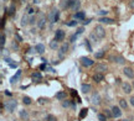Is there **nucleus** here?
<instances>
[{"label":"nucleus","mask_w":134,"mask_h":121,"mask_svg":"<svg viewBox=\"0 0 134 121\" xmlns=\"http://www.w3.org/2000/svg\"><path fill=\"white\" fill-rule=\"evenodd\" d=\"M111 110H112L113 113V117H115V119H119V117H122V114H123V109L120 106H117V105H113L112 107H111Z\"/></svg>","instance_id":"3"},{"label":"nucleus","mask_w":134,"mask_h":121,"mask_svg":"<svg viewBox=\"0 0 134 121\" xmlns=\"http://www.w3.org/2000/svg\"><path fill=\"white\" fill-rule=\"evenodd\" d=\"M65 36H66V34H65L64 30H56V32H55V40L58 41V42H61V41L65 40Z\"/></svg>","instance_id":"8"},{"label":"nucleus","mask_w":134,"mask_h":121,"mask_svg":"<svg viewBox=\"0 0 134 121\" xmlns=\"http://www.w3.org/2000/svg\"><path fill=\"white\" fill-rule=\"evenodd\" d=\"M103 79H104V73H98V72H96V73L93 74V80H94L96 83H101Z\"/></svg>","instance_id":"13"},{"label":"nucleus","mask_w":134,"mask_h":121,"mask_svg":"<svg viewBox=\"0 0 134 121\" xmlns=\"http://www.w3.org/2000/svg\"><path fill=\"white\" fill-rule=\"evenodd\" d=\"M50 47H51L52 50H57V48H58V41H56V40L51 41V42H50Z\"/></svg>","instance_id":"28"},{"label":"nucleus","mask_w":134,"mask_h":121,"mask_svg":"<svg viewBox=\"0 0 134 121\" xmlns=\"http://www.w3.org/2000/svg\"><path fill=\"white\" fill-rule=\"evenodd\" d=\"M123 74L129 79H134V69L132 67H124L123 68Z\"/></svg>","instance_id":"4"},{"label":"nucleus","mask_w":134,"mask_h":121,"mask_svg":"<svg viewBox=\"0 0 134 121\" xmlns=\"http://www.w3.org/2000/svg\"><path fill=\"white\" fill-rule=\"evenodd\" d=\"M16 106H17V101L15 99H9L5 103V109L9 113H13L14 110H16Z\"/></svg>","instance_id":"1"},{"label":"nucleus","mask_w":134,"mask_h":121,"mask_svg":"<svg viewBox=\"0 0 134 121\" xmlns=\"http://www.w3.org/2000/svg\"><path fill=\"white\" fill-rule=\"evenodd\" d=\"M29 20H30V19H29V15H24V17L21 19V25H22V26H25V25L30 24Z\"/></svg>","instance_id":"30"},{"label":"nucleus","mask_w":134,"mask_h":121,"mask_svg":"<svg viewBox=\"0 0 134 121\" xmlns=\"http://www.w3.org/2000/svg\"><path fill=\"white\" fill-rule=\"evenodd\" d=\"M98 14L102 15V16H106V15L108 14V11H107V10H101V11H98Z\"/></svg>","instance_id":"41"},{"label":"nucleus","mask_w":134,"mask_h":121,"mask_svg":"<svg viewBox=\"0 0 134 121\" xmlns=\"http://www.w3.org/2000/svg\"><path fill=\"white\" fill-rule=\"evenodd\" d=\"M34 13H35V9H34V7H31V6L26 7V15H29V16H30V15H32Z\"/></svg>","instance_id":"34"},{"label":"nucleus","mask_w":134,"mask_h":121,"mask_svg":"<svg viewBox=\"0 0 134 121\" xmlns=\"http://www.w3.org/2000/svg\"><path fill=\"white\" fill-rule=\"evenodd\" d=\"M91 101H92V104H94V105H99V104L102 103V100H101V96H99L98 93H93V94H92Z\"/></svg>","instance_id":"10"},{"label":"nucleus","mask_w":134,"mask_h":121,"mask_svg":"<svg viewBox=\"0 0 134 121\" xmlns=\"http://www.w3.org/2000/svg\"><path fill=\"white\" fill-rule=\"evenodd\" d=\"M77 24H78V21H76V20H71V21L66 22V25L70 26V27H75V26H77Z\"/></svg>","instance_id":"32"},{"label":"nucleus","mask_w":134,"mask_h":121,"mask_svg":"<svg viewBox=\"0 0 134 121\" xmlns=\"http://www.w3.org/2000/svg\"><path fill=\"white\" fill-rule=\"evenodd\" d=\"M81 90H82L83 94H88V93H91L92 86L90 85V84H82V85H81Z\"/></svg>","instance_id":"18"},{"label":"nucleus","mask_w":134,"mask_h":121,"mask_svg":"<svg viewBox=\"0 0 134 121\" xmlns=\"http://www.w3.org/2000/svg\"><path fill=\"white\" fill-rule=\"evenodd\" d=\"M39 103H40V104H45V99H43V98H40V99H39Z\"/></svg>","instance_id":"47"},{"label":"nucleus","mask_w":134,"mask_h":121,"mask_svg":"<svg viewBox=\"0 0 134 121\" xmlns=\"http://www.w3.org/2000/svg\"><path fill=\"white\" fill-rule=\"evenodd\" d=\"M67 51H68V45H67V43H64V45L60 47V52H58V56H60V58L64 57Z\"/></svg>","instance_id":"14"},{"label":"nucleus","mask_w":134,"mask_h":121,"mask_svg":"<svg viewBox=\"0 0 134 121\" xmlns=\"http://www.w3.org/2000/svg\"><path fill=\"white\" fill-rule=\"evenodd\" d=\"M58 19H60V11H58L57 9H53V10L51 11V14H50V21L57 22Z\"/></svg>","instance_id":"6"},{"label":"nucleus","mask_w":134,"mask_h":121,"mask_svg":"<svg viewBox=\"0 0 134 121\" xmlns=\"http://www.w3.org/2000/svg\"><path fill=\"white\" fill-rule=\"evenodd\" d=\"M15 36H16V38H17V40H19V42H21V41H22L21 36H20V35H17V34H16V35H15Z\"/></svg>","instance_id":"46"},{"label":"nucleus","mask_w":134,"mask_h":121,"mask_svg":"<svg viewBox=\"0 0 134 121\" xmlns=\"http://www.w3.org/2000/svg\"><path fill=\"white\" fill-rule=\"evenodd\" d=\"M75 20H86V13L85 11L75 13Z\"/></svg>","instance_id":"16"},{"label":"nucleus","mask_w":134,"mask_h":121,"mask_svg":"<svg viewBox=\"0 0 134 121\" xmlns=\"http://www.w3.org/2000/svg\"><path fill=\"white\" fill-rule=\"evenodd\" d=\"M40 68H41V69H45V68H46V65H45V64H41V65H40Z\"/></svg>","instance_id":"48"},{"label":"nucleus","mask_w":134,"mask_h":121,"mask_svg":"<svg viewBox=\"0 0 134 121\" xmlns=\"http://www.w3.org/2000/svg\"><path fill=\"white\" fill-rule=\"evenodd\" d=\"M90 38H91V40H92V42H97V41H98V40H99V38H98V36L96 35L94 32H92L91 35H90Z\"/></svg>","instance_id":"33"},{"label":"nucleus","mask_w":134,"mask_h":121,"mask_svg":"<svg viewBox=\"0 0 134 121\" xmlns=\"http://www.w3.org/2000/svg\"><path fill=\"white\" fill-rule=\"evenodd\" d=\"M98 120L99 121H107V120H108V117H107L103 113H99V114H98Z\"/></svg>","instance_id":"35"},{"label":"nucleus","mask_w":134,"mask_h":121,"mask_svg":"<svg viewBox=\"0 0 134 121\" xmlns=\"http://www.w3.org/2000/svg\"><path fill=\"white\" fill-rule=\"evenodd\" d=\"M132 86H133V89H134V80L132 82Z\"/></svg>","instance_id":"50"},{"label":"nucleus","mask_w":134,"mask_h":121,"mask_svg":"<svg viewBox=\"0 0 134 121\" xmlns=\"http://www.w3.org/2000/svg\"><path fill=\"white\" fill-rule=\"evenodd\" d=\"M85 45H86V47H87V48H88V51H90V52H91V51H92V48H91V45H90V42H88V40H86Z\"/></svg>","instance_id":"40"},{"label":"nucleus","mask_w":134,"mask_h":121,"mask_svg":"<svg viewBox=\"0 0 134 121\" xmlns=\"http://www.w3.org/2000/svg\"><path fill=\"white\" fill-rule=\"evenodd\" d=\"M79 7H81V1L79 0H75L73 4H72V6H71V10L75 11V13H77L78 10H79Z\"/></svg>","instance_id":"17"},{"label":"nucleus","mask_w":134,"mask_h":121,"mask_svg":"<svg viewBox=\"0 0 134 121\" xmlns=\"http://www.w3.org/2000/svg\"><path fill=\"white\" fill-rule=\"evenodd\" d=\"M73 1H75V0H66V4H64V7L65 9H71Z\"/></svg>","instance_id":"31"},{"label":"nucleus","mask_w":134,"mask_h":121,"mask_svg":"<svg viewBox=\"0 0 134 121\" xmlns=\"http://www.w3.org/2000/svg\"><path fill=\"white\" fill-rule=\"evenodd\" d=\"M119 106L123 109V110H128V107H129V105H128V101L124 98H119Z\"/></svg>","instance_id":"15"},{"label":"nucleus","mask_w":134,"mask_h":121,"mask_svg":"<svg viewBox=\"0 0 134 121\" xmlns=\"http://www.w3.org/2000/svg\"><path fill=\"white\" fill-rule=\"evenodd\" d=\"M82 32H83V27H81V29H78L77 30V34H76V35H81V34H82Z\"/></svg>","instance_id":"44"},{"label":"nucleus","mask_w":134,"mask_h":121,"mask_svg":"<svg viewBox=\"0 0 134 121\" xmlns=\"http://www.w3.org/2000/svg\"><path fill=\"white\" fill-rule=\"evenodd\" d=\"M109 61H111V62H114V63H117V64L126 63V59L122 57V56H111V57H109Z\"/></svg>","instance_id":"7"},{"label":"nucleus","mask_w":134,"mask_h":121,"mask_svg":"<svg viewBox=\"0 0 134 121\" xmlns=\"http://www.w3.org/2000/svg\"><path fill=\"white\" fill-rule=\"evenodd\" d=\"M22 103L25 104V105H31L32 104V100H31V98L30 96H22Z\"/></svg>","instance_id":"25"},{"label":"nucleus","mask_w":134,"mask_h":121,"mask_svg":"<svg viewBox=\"0 0 134 121\" xmlns=\"http://www.w3.org/2000/svg\"><path fill=\"white\" fill-rule=\"evenodd\" d=\"M56 99L57 100H61V101L65 100V99H66V92H62V90H61V92L56 93Z\"/></svg>","instance_id":"22"},{"label":"nucleus","mask_w":134,"mask_h":121,"mask_svg":"<svg viewBox=\"0 0 134 121\" xmlns=\"http://www.w3.org/2000/svg\"><path fill=\"white\" fill-rule=\"evenodd\" d=\"M14 10H15V6H14V5H11V6H10V9H9V15H13V14H14Z\"/></svg>","instance_id":"39"},{"label":"nucleus","mask_w":134,"mask_h":121,"mask_svg":"<svg viewBox=\"0 0 134 121\" xmlns=\"http://www.w3.org/2000/svg\"><path fill=\"white\" fill-rule=\"evenodd\" d=\"M122 90H123V93H126V94H130L132 90H133V86H132V84H129V83H123L122 84Z\"/></svg>","instance_id":"12"},{"label":"nucleus","mask_w":134,"mask_h":121,"mask_svg":"<svg viewBox=\"0 0 134 121\" xmlns=\"http://www.w3.org/2000/svg\"><path fill=\"white\" fill-rule=\"evenodd\" d=\"M77 37H78V36L76 35V34H75V35H72V36H71V38H70V42H75V41L77 40Z\"/></svg>","instance_id":"38"},{"label":"nucleus","mask_w":134,"mask_h":121,"mask_svg":"<svg viewBox=\"0 0 134 121\" xmlns=\"http://www.w3.org/2000/svg\"><path fill=\"white\" fill-rule=\"evenodd\" d=\"M62 106L64 107H68L70 106V101H68V100H62Z\"/></svg>","instance_id":"37"},{"label":"nucleus","mask_w":134,"mask_h":121,"mask_svg":"<svg viewBox=\"0 0 134 121\" xmlns=\"http://www.w3.org/2000/svg\"><path fill=\"white\" fill-rule=\"evenodd\" d=\"M45 24H46V19H45V17H41V19L37 21V27H39V29H43V27H45Z\"/></svg>","instance_id":"24"},{"label":"nucleus","mask_w":134,"mask_h":121,"mask_svg":"<svg viewBox=\"0 0 134 121\" xmlns=\"http://www.w3.org/2000/svg\"><path fill=\"white\" fill-rule=\"evenodd\" d=\"M94 34L98 36L99 40H102V38H104L106 37V30H104V27L102 26V25H96L94 26Z\"/></svg>","instance_id":"2"},{"label":"nucleus","mask_w":134,"mask_h":121,"mask_svg":"<svg viewBox=\"0 0 134 121\" xmlns=\"http://www.w3.org/2000/svg\"><path fill=\"white\" fill-rule=\"evenodd\" d=\"M5 41H6V37H5V34H1V37H0V45H1V51H4Z\"/></svg>","instance_id":"27"},{"label":"nucleus","mask_w":134,"mask_h":121,"mask_svg":"<svg viewBox=\"0 0 134 121\" xmlns=\"http://www.w3.org/2000/svg\"><path fill=\"white\" fill-rule=\"evenodd\" d=\"M129 7L130 9H134V0H130L129 1Z\"/></svg>","instance_id":"43"},{"label":"nucleus","mask_w":134,"mask_h":121,"mask_svg":"<svg viewBox=\"0 0 134 121\" xmlns=\"http://www.w3.org/2000/svg\"><path fill=\"white\" fill-rule=\"evenodd\" d=\"M29 121H40V120H29Z\"/></svg>","instance_id":"52"},{"label":"nucleus","mask_w":134,"mask_h":121,"mask_svg":"<svg viewBox=\"0 0 134 121\" xmlns=\"http://www.w3.org/2000/svg\"><path fill=\"white\" fill-rule=\"evenodd\" d=\"M91 21H92L91 19H87V20H83V25H88V24H90Z\"/></svg>","instance_id":"45"},{"label":"nucleus","mask_w":134,"mask_h":121,"mask_svg":"<svg viewBox=\"0 0 134 121\" xmlns=\"http://www.w3.org/2000/svg\"><path fill=\"white\" fill-rule=\"evenodd\" d=\"M129 104H130L132 106H134V95L130 96V99H129Z\"/></svg>","instance_id":"42"},{"label":"nucleus","mask_w":134,"mask_h":121,"mask_svg":"<svg viewBox=\"0 0 134 121\" xmlns=\"http://www.w3.org/2000/svg\"><path fill=\"white\" fill-rule=\"evenodd\" d=\"M31 77H32V79H34V80H41V79H42L41 73H39V72H34Z\"/></svg>","instance_id":"26"},{"label":"nucleus","mask_w":134,"mask_h":121,"mask_svg":"<svg viewBox=\"0 0 134 121\" xmlns=\"http://www.w3.org/2000/svg\"><path fill=\"white\" fill-rule=\"evenodd\" d=\"M81 64L83 65V67H86V68H88V67H92L93 64H94V61H92L91 58L88 57H81Z\"/></svg>","instance_id":"5"},{"label":"nucleus","mask_w":134,"mask_h":121,"mask_svg":"<svg viewBox=\"0 0 134 121\" xmlns=\"http://www.w3.org/2000/svg\"><path fill=\"white\" fill-rule=\"evenodd\" d=\"M120 121H129L128 119H123V120H120Z\"/></svg>","instance_id":"51"},{"label":"nucleus","mask_w":134,"mask_h":121,"mask_svg":"<svg viewBox=\"0 0 134 121\" xmlns=\"http://www.w3.org/2000/svg\"><path fill=\"white\" fill-rule=\"evenodd\" d=\"M104 56H106V51H104V50H99L98 52H96V53H94V57H96V59H102Z\"/></svg>","instance_id":"21"},{"label":"nucleus","mask_w":134,"mask_h":121,"mask_svg":"<svg viewBox=\"0 0 134 121\" xmlns=\"http://www.w3.org/2000/svg\"><path fill=\"white\" fill-rule=\"evenodd\" d=\"M45 120H46V121H57V117H56V116H55V115L49 114V115H46V117H45Z\"/></svg>","instance_id":"29"},{"label":"nucleus","mask_w":134,"mask_h":121,"mask_svg":"<svg viewBox=\"0 0 134 121\" xmlns=\"http://www.w3.org/2000/svg\"><path fill=\"white\" fill-rule=\"evenodd\" d=\"M98 21L101 22V24H106V25H113V24H115V20H114V19L106 17V16H103V17H99Z\"/></svg>","instance_id":"11"},{"label":"nucleus","mask_w":134,"mask_h":121,"mask_svg":"<svg viewBox=\"0 0 134 121\" xmlns=\"http://www.w3.org/2000/svg\"><path fill=\"white\" fill-rule=\"evenodd\" d=\"M35 51L39 53V54H42L43 52H45V46H43L42 43H37L35 46Z\"/></svg>","instance_id":"20"},{"label":"nucleus","mask_w":134,"mask_h":121,"mask_svg":"<svg viewBox=\"0 0 134 121\" xmlns=\"http://www.w3.org/2000/svg\"><path fill=\"white\" fill-rule=\"evenodd\" d=\"M86 115H87V109H82V111H81V114H79V119H83Z\"/></svg>","instance_id":"36"},{"label":"nucleus","mask_w":134,"mask_h":121,"mask_svg":"<svg viewBox=\"0 0 134 121\" xmlns=\"http://www.w3.org/2000/svg\"><path fill=\"white\" fill-rule=\"evenodd\" d=\"M94 71L98 72V73H104V72L108 71V67L104 63H97L96 67H94Z\"/></svg>","instance_id":"9"},{"label":"nucleus","mask_w":134,"mask_h":121,"mask_svg":"<svg viewBox=\"0 0 134 121\" xmlns=\"http://www.w3.org/2000/svg\"><path fill=\"white\" fill-rule=\"evenodd\" d=\"M32 3H34V4H37V3H39V0H32Z\"/></svg>","instance_id":"49"},{"label":"nucleus","mask_w":134,"mask_h":121,"mask_svg":"<svg viewBox=\"0 0 134 121\" xmlns=\"http://www.w3.org/2000/svg\"><path fill=\"white\" fill-rule=\"evenodd\" d=\"M20 117H21V120H30V114H29L26 110H20Z\"/></svg>","instance_id":"19"},{"label":"nucleus","mask_w":134,"mask_h":121,"mask_svg":"<svg viewBox=\"0 0 134 121\" xmlns=\"http://www.w3.org/2000/svg\"><path fill=\"white\" fill-rule=\"evenodd\" d=\"M103 114L108 117V120L113 119V113H112V110H111V109H103Z\"/></svg>","instance_id":"23"}]
</instances>
